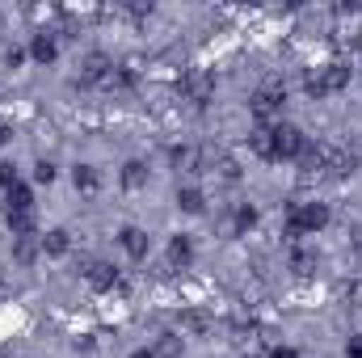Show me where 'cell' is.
Masks as SVG:
<instances>
[{"mask_svg":"<svg viewBox=\"0 0 362 358\" xmlns=\"http://www.w3.org/2000/svg\"><path fill=\"white\" fill-rule=\"evenodd\" d=\"M350 81H354V68L341 64V59H333V64L316 68V76H308V93H312V97H329V93L350 89Z\"/></svg>","mask_w":362,"mask_h":358,"instance_id":"1","label":"cell"},{"mask_svg":"<svg viewBox=\"0 0 362 358\" xmlns=\"http://www.w3.org/2000/svg\"><path fill=\"white\" fill-rule=\"evenodd\" d=\"M325 224H329V207L325 202H303V207H291V215H286V232L291 236L320 232Z\"/></svg>","mask_w":362,"mask_h":358,"instance_id":"2","label":"cell"},{"mask_svg":"<svg viewBox=\"0 0 362 358\" xmlns=\"http://www.w3.org/2000/svg\"><path fill=\"white\" fill-rule=\"evenodd\" d=\"M316 156H320V173H329V178H346L354 169V156L341 144H316Z\"/></svg>","mask_w":362,"mask_h":358,"instance_id":"3","label":"cell"},{"mask_svg":"<svg viewBox=\"0 0 362 358\" xmlns=\"http://www.w3.org/2000/svg\"><path fill=\"white\" fill-rule=\"evenodd\" d=\"M303 148H308V139H303L299 127H286V122L274 127V152H278V161H299Z\"/></svg>","mask_w":362,"mask_h":358,"instance_id":"4","label":"cell"},{"mask_svg":"<svg viewBox=\"0 0 362 358\" xmlns=\"http://www.w3.org/2000/svg\"><path fill=\"white\" fill-rule=\"evenodd\" d=\"M181 93H185L194 105H206V101L215 97V76L202 72V68H189V72L181 76Z\"/></svg>","mask_w":362,"mask_h":358,"instance_id":"5","label":"cell"},{"mask_svg":"<svg viewBox=\"0 0 362 358\" xmlns=\"http://www.w3.org/2000/svg\"><path fill=\"white\" fill-rule=\"evenodd\" d=\"M282 101H286V93H282V89H262L253 101H249V110H253L257 127H270L274 118L282 114Z\"/></svg>","mask_w":362,"mask_h":358,"instance_id":"6","label":"cell"},{"mask_svg":"<svg viewBox=\"0 0 362 358\" xmlns=\"http://www.w3.org/2000/svg\"><path fill=\"white\" fill-rule=\"evenodd\" d=\"M110 72H114V59H110L105 51H89V55L81 59V85H101Z\"/></svg>","mask_w":362,"mask_h":358,"instance_id":"7","label":"cell"},{"mask_svg":"<svg viewBox=\"0 0 362 358\" xmlns=\"http://www.w3.org/2000/svg\"><path fill=\"white\" fill-rule=\"evenodd\" d=\"M85 282H89L93 291H114L118 287V270L110 266V262H89L85 266Z\"/></svg>","mask_w":362,"mask_h":358,"instance_id":"8","label":"cell"},{"mask_svg":"<svg viewBox=\"0 0 362 358\" xmlns=\"http://www.w3.org/2000/svg\"><path fill=\"white\" fill-rule=\"evenodd\" d=\"M122 249H127V258H135V262H144L148 258V249H152V236L144 232V228H122Z\"/></svg>","mask_w":362,"mask_h":358,"instance_id":"9","label":"cell"},{"mask_svg":"<svg viewBox=\"0 0 362 358\" xmlns=\"http://www.w3.org/2000/svg\"><path fill=\"white\" fill-rule=\"evenodd\" d=\"M38 249H42L47 258H64V253L72 249V236H68L64 228H51L47 236H38Z\"/></svg>","mask_w":362,"mask_h":358,"instance_id":"10","label":"cell"},{"mask_svg":"<svg viewBox=\"0 0 362 358\" xmlns=\"http://www.w3.org/2000/svg\"><path fill=\"white\" fill-rule=\"evenodd\" d=\"M249 152L262 156V161H278V152H274V127H257L249 135Z\"/></svg>","mask_w":362,"mask_h":358,"instance_id":"11","label":"cell"},{"mask_svg":"<svg viewBox=\"0 0 362 358\" xmlns=\"http://www.w3.org/2000/svg\"><path fill=\"white\" fill-rule=\"evenodd\" d=\"M189 262H194V241H189V236H181V232H177V236L169 241V266H173V270H177V266L185 270Z\"/></svg>","mask_w":362,"mask_h":358,"instance_id":"12","label":"cell"},{"mask_svg":"<svg viewBox=\"0 0 362 358\" xmlns=\"http://www.w3.org/2000/svg\"><path fill=\"white\" fill-rule=\"evenodd\" d=\"M4 211H8V215H13V211H34V194L17 181L13 190H4Z\"/></svg>","mask_w":362,"mask_h":358,"instance_id":"13","label":"cell"},{"mask_svg":"<svg viewBox=\"0 0 362 358\" xmlns=\"http://www.w3.org/2000/svg\"><path fill=\"white\" fill-rule=\"evenodd\" d=\"M148 185V165L144 161H127L122 165V190H144Z\"/></svg>","mask_w":362,"mask_h":358,"instance_id":"14","label":"cell"},{"mask_svg":"<svg viewBox=\"0 0 362 358\" xmlns=\"http://www.w3.org/2000/svg\"><path fill=\"white\" fill-rule=\"evenodd\" d=\"M177 207L185 215H202V211H206V198H202V190L185 185V190H177Z\"/></svg>","mask_w":362,"mask_h":358,"instance_id":"15","label":"cell"},{"mask_svg":"<svg viewBox=\"0 0 362 358\" xmlns=\"http://www.w3.org/2000/svg\"><path fill=\"white\" fill-rule=\"evenodd\" d=\"M173 165L185 173H202V148H173Z\"/></svg>","mask_w":362,"mask_h":358,"instance_id":"16","label":"cell"},{"mask_svg":"<svg viewBox=\"0 0 362 358\" xmlns=\"http://www.w3.org/2000/svg\"><path fill=\"white\" fill-rule=\"evenodd\" d=\"M30 55H34L38 64H51V59L59 55V47H55V38H51V34H34V42H30Z\"/></svg>","mask_w":362,"mask_h":358,"instance_id":"17","label":"cell"},{"mask_svg":"<svg viewBox=\"0 0 362 358\" xmlns=\"http://www.w3.org/2000/svg\"><path fill=\"white\" fill-rule=\"evenodd\" d=\"M72 181H76L81 194H97V190H101V178H97L93 165H76V169H72Z\"/></svg>","mask_w":362,"mask_h":358,"instance_id":"18","label":"cell"},{"mask_svg":"<svg viewBox=\"0 0 362 358\" xmlns=\"http://www.w3.org/2000/svg\"><path fill=\"white\" fill-rule=\"evenodd\" d=\"M181 329L194 333V337H202V333H211V316H206V312H185V316H181Z\"/></svg>","mask_w":362,"mask_h":358,"instance_id":"19","label":"cell"},{"mask_svg":"<svg viewBox=\"0 0 362 358\" xmlns=\"http://www.w3.org/2000/svg\"><path fill=\"white\" fill-rule=\"evenodd\" d=\"M8 232L13 236H30L34 232V211H13L8 215Z\"/></svg>","mask_w":362,"mask_h":358,"instance_id":"20","label":"cell"},{"mask_svg":"<svg viewBox=\"0 0 362 358\" xmlns=\"http://www.w3.org/2000/svg\"><path fill=\"white\" fill-rule=\"evenodd\" d=\"M291 270H295L299 278L316 274V253H308V249H295V253H291Z\"/></svg>","mask_w":362,"mask_h":358,"instance_id":"21","label":"cell"},{"mask_svg":"<svg viewBox=\"0 0 362 358\" xmlns=\"http://www.w3.org/2000/svg\"><path fill=\"white\" fill-rule=\"evenodd\" d=\"M156 358H181V337L177 333H165L156 342Z\"/></svg>","mask_w":362,"mask_h":358,"instance_id":"22","label":"cell"},{"mask_svg":"<svg viewBox=\"0 0 362 358\" xmlns=\"http://www.w3.org/2000/svg\"><path fill=\"white\" fill-rule=\"evenodd\" d=\"M211 173H219V178H223V181H240V165H236L232 156H219Z\"/></svg>","mask_w":362,"mask_h":358,"instance_id":"23","label":"cell"},{"mask_svg":"<svg viewBox=\"0 0 362 358\" xmlns=\"http://www.w3.org/2000/svg\"><path fill=\"white\" fill-rule=\"evenodd\" d=\"M34 258H38V245H34L30 236H17V262H21V266H30Z\"/></svg>","mask_w":362,"mask_h":358,"instance_id":"24","label":"cell"},{"mask_svg":"<svg viewBox=\"0 0 362 358\" xmlns=\"http://www.w3.org/2000/svg\"><path fill=\"white\" fill-rule=\"evenodd\" d=\"M34 181L51 185V181H55V165H51V161H38V165H34Z\"/></svg>","mask_w":362,"mask_h":358,"instance_id":"25","label":"cell"},{"mask_svg":"<svg viewBox=\"0 0 362 358\" xmlns=\"http://www.w3.org/2000/svg\"><path fill=\"white\" fill-rule=\"evenodd\" d=\"M13 185H17V169L8 161H0V190H13Z\"/></svg>","mask_w":362,"mask_h":358,"instance_id":"26","label":"cell"},{"mask_svg":"<svg viewBox=\"0 0 362 358\" xmlns=\"http://www.w3.org/2000/svg\"><path fill=\"white\" fill-rule=\"evenodd\" d=\"M21 59H25V51H21V47H8V51H4V64H8V68H17Z\"/></svg>","mask_w":362,"mask_h":358,"instance_id":"27","label":"cell"},{"mask_svg":"<svg viewBox=\"0 0 362 358\" xmlns=\"http://www.w3.org/2000/svg\"><path fill=\"white\" fill-rule=\"evenodd\" d=\"M346 358H362V333H358V337H350V342H346Z\"/></svg>","mask_w":362,"mask_h":358,"instance_id":"28","label":"cell"},{"mask_svg":"<svg viewBox=\"0 0 362 358\" xmlns=\"http://www.w3.org/2000/svg\"><path fill=\"white\" fill-rule=\"evenodd\" d=\"M8 139H13V127H8V122H0V148H4Z\"/></svg>","mask_w":362,"mask_h":358,"instance_id":"29","label":"cell"},{"mask_svg":"<svg viewBox=\"0 0 362 358\" xmlns=\"http://www.w3.org/2000/svg\"><path fill=\"white\" fill-rule=\"evenodd\" d=\"M350 299H354V304H362V282H354V287H350Z\"/></svg>","mask_w":362,"mask_h":358,"instance_id":"30","label":"cell"},{"mask_svg":"<svg viewBox=\"0 0 362 358\" xmlns=\"http://www.w3.org/2000/svg\"><path fill=\"white\" fill-rule=\"evenodd\" d=\"M270 358H299V354H295V350H282V346H278V350H274Z\"/></svg>","mask_w":362,"mask_h":358,"instance_id":"31","label":"cell"},{"mask_svg":"<svg viewBox=\"0 0 362 358\" xmlns=\"http://www.w3.org/2000/svg\"><path fill=\"white\" fill-rule=\"evenodd\" d=\"M131 358H156V350H135Z\"/></svg>","mask_w":362,"mask_h":358,"instance_id":"32","label":"cell"}]
</instances>
